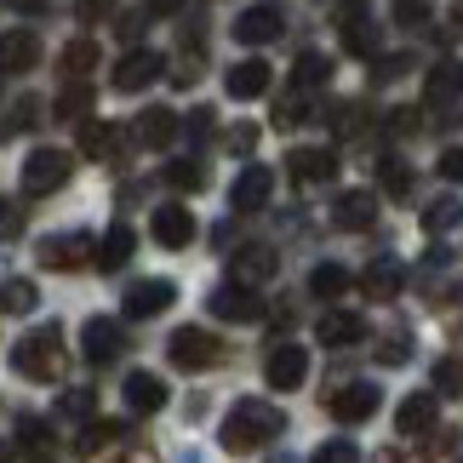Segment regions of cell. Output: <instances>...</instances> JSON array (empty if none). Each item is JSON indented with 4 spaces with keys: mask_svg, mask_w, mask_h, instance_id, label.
I'll use <instances>...</instances> for the list:
<instances>
[{
    "mask_svg": "<svg viewBox=\"0 0 463 463\" xmlns=\"http://www.w3.org/2000/svg\"><path fill=\"white\" fill-rule=\"evenodd\" d=\"M280 435H287V412H280V406H269V401H241L235 412L223 418V430H218L223 452H235V458L263 452V447H269V440H280Z\"/></svg>",
    "mask_w": 463,
    "mask_h": 463,
    "instance_id": "1",
    "label": "cell"
},
{
    "mask_svg": "<svg viewBox=\"0 0 463 463\" xmlns=\"http://www.w3.org/2000/svg\"><path fill=\"white\" fill-rule=\"evenodd\" d=\"M12 372H17V378H34V383L63 378V326H41V332H29L24 344L12 349Z\"/></svg>",
    "mask_w": 463,
    "mask_h": 463,
    "instance_id": "2",
    "label": "cell"
},
{
    "mask_svg": "<svg viewBox=\"0 0 463 463\" xmlns=\"http://www.w3.org/2000/svg\"><path fill=\"white\" fill-rule=\"evenodd\" d=\"M166 361H172L177 372H212V366L223 361V344H218L206 326H177V332L166 337Z\"/></svg>",
    "mask_w": 463,
    "mask_h": 463,
    "instance_id": "3",
    "label": "cell"
},
{
    "mask_svg": "<svg viewBox=\"0 0 463 463\" xmlns=\"http://www.w3.org/2000/svg\"><path fill=\"white\" fill-rule=\"evenodd\" d=\"M337 34H344V52H354V58H378V24H372L366 0H344L337 6Z\"/></svg>",
    "mask_w": 463,
    "mask_h": 463,
    "instance_id": "4",
    "label": "cell"
},
{
    "mask_svg": "<svg viewBox=\"0 0 463 463\" xmlns=\"http://www.w3.org/2000/svg\"><path fill=\"white\" fill-rule=\"evenodd\" d=\"M160 69H166V58H160V52H149V46H132L127 58L115 63L109 86H115V92H144V86H155V80H160Z\"/></svg>",
    "mask_w": 463,
    "mask_h": 463,
    "instance_id": "5",
    "label": "cell"
},
{
    "mask_svg": "<svg viewBox=\"0 0 463 463\" xmlns=\"http://www.w3.org/2000/svg\"><path fill=\"white\" fill-rule=\"evenodd\" d=\"M120 349H127V332H120L109 315H92V320L80 326V354H86L92 366H109V361H120Z\"/></svg>",
    "mask_w": 463,
    "mask_h": 463,
    "instance_id": "6",
    "label": "cell"
},
{
    "mask_svg": "<svg viewBox=\"0 0 463 463\" xmlns=\"http://www.w3.org/2000/svg\"><path fill=\"white\" fill-rule=\"evenodd\" d=\"M69 184V155L63 149H34L24 160V189L29 194H52V189H63Z\"/></svg>",
    "mask_w": 463,
    "mask_h": 463,
    "instance_id": "7",
    "label": "cell"
},
{
    "mask_svg": "<svg viewBox=\"0 0 463 463\" xmlns=\"http://www.w3.org/2000/svg\"><path fill=\"white\" fill-rule=\"evenodd\" d=\"M263 378H269V389H298L309 378V349L304 344H275L269 361H263Z\"/></svg>",
    "mask_w": 463,
    "mask_h": 463,
    "instance_id": "8",
    "label": "cell"
},
{
    "mask_svg": "<svg viewBox=\"0 0 463 463\" xmlns=\"http://www.w3.org/2000/svg\"><path fill=\"white\" fill-rule=\"evenodd\" d=\"M172 298H177L172 280H132L127 298H120V309H127V320H149V315H166Z\"/></svg>",
    "mask_w": 463,
    "mask_h": 463,
    "instance_id": "9",
    "label": "cell"
},
{
    "mask_svg": "<svg viewBox=\"0 0 463 463\" xmlns=\"http://www.w3.org/2000/svg\"><path fill=\"white\" fill-rule=\"evenodd\" d=\"M86 246H98V241L80 235V229H69V235H46L41 241V269H58V275L80 269V263H86Z\"/></svg>",
    "mask_w": 463,
    "mask_h": 463,
    "instance_id": "10",
    "label": "cell"
},
{
    "mask_svg": "<svg viewBox=\"0 0 463 463\" xmlns=\"http://www.w3.org/2000/svg\"><path fill=\"white\" fill-rule=\"evenodd\" d=\"M206 309L218 315V320H258L263 315V298L252 287H241V280H223V287L206 298Z\"/></svg>",
    "mask_w": 463,
    "mask_h": 463,
    "instance_id": "11",
    "label": "cell"
},
{
    "mask_svg": "<svg viewBox=\"0 0 463 463\" xmlns=\"http://www.w3.org/2000/svg\"><path fill=\"white\" fill-rule=\"evenodd\" d=\"M378 401H383V395H378V383H344V389H332V401H326V406H332V418H337V423H366L372 412H378Z\"/></svg>",
    "mask_w": 463,
    "mask_h": 463,
    "instance_id": "12",
    "label": "cell"
},
{
    "mask_svg": "<svg viewBox=\"0 0 463 463\" xmlns=\"http://www.w3.org/2000/svg\"><path fill=\"white\" fill-rule=\"evenodd\" d=\"M177 132H184V120H177V109H166V103H155V109H137V120H132V137H137L144 149H166Z\"/></svg>",
    "mask_w": 463,
    "mask_h": 463,
    "instance_id": "13",
    "label": "cell"
},
{
    "mask_svg": "<svg viewBox=\"0 0 463 463\" xmlns=\"http://www.w3.org/2000/svg\"><path fill=\"white\" fill-rule=\"evenodd\" d=\"M34 63H41V34H34V29L0 34V75H29Z\"/></svg>",
    "mask_w": 463,
    "mask_h": 463,
    "instance_id": "14",
    "label": "cell"
},
{
    "mask_svg": "<svg viewBox=\"0 0 463 463\" xmlns=\"http://www.w3.org/2000/svg\"><path fill=\"white\" fill-rule=\"evenodd\" d=\"M280 29H287V17L275 6H246L235 17V41L241 46H269V41H280Z\"/></svg>",
    "mask_w": 463,
    "mask_h": 463,
    "instance_id": "15",
    "label": "cell"
},
{
    "mask_svg": "<svg viewBox=\"0 0 463 463\" xmlns=\"http://www.w3.org/2000/svg\"><path fill=\"white\" fill-rule=\"evenodd\" d=\"M269 194H275V172L269 166H246L235 177V189H229V206H235V212H263Z\"/></svg>",
    "mask_w": 463,
    "mask_h": 463,
    "instance_id": "16",
    "label": "cell"
},
{
    "mask_svg": "<svg viewBox=\"0 0 463 463\" xmlns=\"http://www.w3.org/2000/svg\"><path fill=\"white\" fill-rule=\"evenodd\" d=\"M332 223H337V229H349V235L372 229V223H378V194H372V189H349V194H337Z\"/></svg>",
    "mask_w": 463,
    "mask_h": 463,
    "instance_id": "17",
    "label": "cell"
},
{
    "mask_svg": "<svg viewBox=\"0 0 463 463\" xmlns=\"http://www.w3.org/2000/svg\"><path fill=\"white\" fill-rule=\"evenodd\" d=\"M269 63H263V58H241L235 69H229V75H223V92L229 98H235V103H246V98H263V92H269Z\"/></svg>",
    "mask_w": 463,
    "mask_h": 463,
    "instance_id": "18",
    "label": "cell"
},
{
    "mask_svg": "<svg viewBox=\"0 0 463 463\" xmlns=\"http://www.w3.org/2000/svg\"><path fill=\"white\" fill-rule=\"evenodd\" d=\"M149 229H155V241L166 246V252H184V246L194 241V218H189V206H155Z\"/></svg>",
    "mask_w": 463,
    "mask_h": 463,
    "instance_id": "19",
    "label": "cell"
},
{
    "mask_svg": "<svg viewBox=\"0 0 463 463\" xmlns=\"http://www.w3.org/2000/svg\"><path fill=\"white\" fill-rule=\"evenodd\" d=\"M435 418H440V401L430 395V389H418V395H406V401L395 406V430H401V435H430Z\"/></svg>",
    "mask_w": 463,
    "mask_h": 463,
    "instance_id": "20",
    "label": "cell"
},
{
    "mask_svg": "<svg viewBox=\"0 0 463 463\" xmlns=\"http://www.w3.org/2000/svg\"><path fill=\"white\" fill-rule=\"evenodd\" d=\"M315 337H320L326 349H349V344H361V337H366V320L354 315V309H332V315H320Z\"/></svg>",
    "mask_w": 463,
    "mask_h": 463,
    "instance_id": "21",
    "label": "cell"
},
{
    "mask_svg": "<svg viewBox=\"0 0 463 463\" xmlns=\"http://www.w3.org/2000/svg\"><path fill=\"white\" fill-rule=\"evenodd\" d=\"M120 395H127V406H132L137 418H149V412H160V406L172 401V395H166V378H155V372H132Z\"/></svg>",
    "mask_w": 463,
    "mask_h": 463,
    "instance_id": "22",
    "label": "cell"
},
{
    "mask_svg": "<svg viewBox=\"0 0 463 463\" xmlns=\"http://www.w3.org/2000/svg\"><path fill=\"white\" fill-rule=\"evenodd\" d=\"M292 160V184H332V177H337V155L332 149H292L287 155Z\"/></svg>",
    "mask_w": 463,
    "mask_h": 463,
    "instance_id": "23",
    "label": "cell"
},
{
    "mask_svg": "<svg viewBox=\"0 0 463 463\" xmlns=\"http://www.w3.org/2000/svg\"><path fill=\"white\" fill-rule=\"evenodd\" d=\"M92 263H98L103 275L127 269V263H132V229H127V223H109V229H103V235H98V252H92Z\"/></svg>",
    "mask_w": 463,
    "mask_h": 463,
    "instance_id": "24",
    "label": "cell"
},
{
    "mask_svg": "<svg viewBox=\"0 0 463 463\" xmlns=\"http://www.w3.org/2000/svg\"><path fill=\"white\" fill-rule=\"evenodd\" d=\"M401 280H406L401 263H395V258H378V263H366L361 292H366V298H378V304H389V298H401Z\"/></svg>",
    "mask_w": 463,
    "mask_h": 463,
    "instance_id": "25",
    "label": "cell"
},
{
    "mask_svg": "<svg viewBox=\"0 0 463 463\" xmlns=\"http://www.w3.org/2000/svg\"><path fill=\"white\" fill-rule=\"evenodd\" d=\"M463 92V63H435L430 69V80H423V103H430V109H440V103H452Z\"/></svg>",
    "mask_w": 463,
    "mask_h": 463,
    "instance_id": "26",
    "label": "cell"
},
{
    "mask_svg": "<svg viewBox=\"0 0 463 463\" xmlns=\"http://www.w3.org/2000/svg\"><path fill=\"white\" fill-rule=\"evenodd\" d=\"M280 269V258L269 252V246H241L235 252V280L241 287H258V280H269Z\"/></svg>",
    "mask_w": 463,
    "mask_h": 463,
    "instance_id": "27",
    "label": "cell"
},
{
    "mask_svg": "<svg viewBox=\"0 0 463 463\" xmlns=\"http://www.w3.org/2000/svg\"><path fill=\"white\" fill-rule=\"evenodd\" d=\"M58 69H63L69 80H86V75L98 69V41H69V46L58 52Z\"/></svg>",
    "mask_w": 463,
    "mask_h": 463,
    "instance_id": "28",
    "label": "cell"
},
{
    "mask_svg": "<svg viewBox=\"0 0 463 463\" xmlns=\"http://www.w3.org/2000/svg\"><path fill=\"white\" fill-rule=\"evenodd\" d=\"M458 223H463V201H458V194H435V201L423 206V229H430V235L458 229Z\"/></svg>",
    "mask_w": 463,
    "mask_h": 463,
    "instance_id": "29",
    "label": "cell"
},
{
    "mask_svg": "<svg viewBox=\"0 0 463 463\" xmlns=\"http://www.w3.org/2000/svg\"><path fill=\"white\" fill-rule=\"evenodd\" d=\"M349 287H354V275L344 269V263H320V269L309 275V292L315 298H344Z\"/></svg>",
    "mask_w": 463,
    "mask_h": 463,
    "instance_id": "30",
    "label": "cell"
},
{
    "mask_svg": "<svg viewBox=\"0 0 463 463\" xmlns=\"http://www.w3.org/2000/svg\"><path fill=\"white\" fill-rule=\"evenodd\" d=\"M80 149L92 155V160H115V155H120V132L98 120V127H86V132H80Z\"/></svg>",
    "mask_w": 463,
    "mask_h": 463,
    "instance_id": "31",
    "label": "cell"
},
{
    "mask_svg": "<svg viewBox=\"0 0 463 463\" xmlns=\"http://www.w3.org/2000/svg\"><path fill=\"white\" fill-rule=\"evenodd\" d=\"M326 75H332V63L320 58V52H304V58L292 63V86H298V92H309V86H326Z\"/></svg>",
    "mask_w": 463,
    "mask_h": 463,
    "instance_id": "32",
    "label": "cell"
},
{
    "mask_svg": "<svg viewBox=\"0 0 463 463\" xmlns=\"http://www.w3.org/2000/svg\"><path fill=\"white\" fill-rule=\"evenodd\" d=\"M34 304H41L34 280H6V287H0V309H6V315H29Z\"/></svg>",
    "mask_w": 463,
    "mask_h": 463,
    "instance_id": "33",
    "label": "cell"
},
{
    "mask_svg": "<svg viewBox=\"0 0 463 463\" xmlns=\"http://www.w3.org/2000/svg\"><path fill=\"white\" fill-rule=\"evenodd\" d=\"M166 184L172 189H206V160H172V166H166Z\"/></svg>",
    "mask_w": 463,
    "mask_h": 463,
    "instance_id": "34",
    "label": "cell"
},
{
    "mask_svg": "<svg viewBox=\"0 0 463 463\" xmlns=\"http://www.w3.org/2000/svg\"><path fill=\"white\" fill-rule=\"evenodd\" d=\"M86 109H92V86H86V80H69L63 92H58V115H69V120H80Z\"/></svg>",
    "mask_w": 463,
    "mask_h": 463,
    "instance_id": "35",
    "label": "cell"
},
{
    "mask_svg": "<svg viewBox=\"0 0 463 463\" xmlns=\"http://www.w3.org/2000/svg\"><path fill=\"white\" fill-rule=\"evenodd\" d=\"M17 447L34 452V458H46L52 452V430H46L41 418H24V423H17Z\"/></svg>",
    "mask_w": 463,
    "mask_h": 463,
    "instance_id": "36",
    "label": "cell"
},
{
    "mask_svg": "<svg viewBox=\"0 0 463 463\" xmlns=\"http://www.w3.org/2000/svg\"><path fill=\"white\" fill-rule=\"evenodd\" d=\"M115 435H120V423H86V430L75 435V452H80V458H92V452H103V447H109Z\"/></svg>",
    "mask_w": 463,
    "mask_h": 463,
    "instance_id": "37",
    "label": "cell"
},
{
    "mask_svg": "<svg viewBox=\"0 0 463 463\" xmlns=\"http://www.w3.org/2000/svg\"><path fill=\"white\" fill-rule=\"evenodd\" d=\"M6 132H29V127H41V98H17L12 109H6Z\"/></svg>",
    "mask_w": 463,
    "mask_h": 463,
    "instance_id": "38",
    "label": "cell"
},
{
    "mask_svg": "<svg viewBox=\"0 0 463 463\" xmlns=\"http://www.w3.org/2000/svg\"><path fill=\"white\" fill-rule=\"evenodd\" d=\"M378 361L383 366H406V361H412V337H406V332L383 337V344H378Z\"/></svg>",
    "mask_w": 463,
    "mask_h": 463,
    "instance_id": "39",
    "label": "cell"
},
{
    "mask_svg": "<svg viewBox=\"0 0 463 463\" xmlns=\"http://www.w3.org/2000/svg\"><path fill=\"white\" fill-rule=\"evenodd\" d=\"M309 463H361V447H354V440H326Z\"/></svg>",
    "mask_w": 463,
    "mask_h": 463,
    "instance_id": "40",
    "label": "cell"
},
{
    "mask_svg": "<svg viewBox=\"0 0 463 463\" xmlns=\"http://www.w3.org/2000/svg\"><path fill=\"white\" fill-rule=\"evenodd\" d=\"M92 406H98L92 389H69V395L58 401V412H63V418H92Z\"/></svg>",
    "mask_w": 463,
    "mask_h": 463,
    "instance_id": "41",
    "label": "cell"
},
{
    "mask_svg": "<svg viewBox=\"0 0 463 463\" xmlns=\"http://www.w3.org/2000/svg\"><path fill=\"white\" fill-rule=\"evenodd\" d=\"M440 177H447V184H463V144H452V149H440Z\"/></svg>",
    "mask_w": 463,
    "mask_h": 463,
    "instance_id": "42",
    "label": "cell"
},
{
    "mask_svg": "<svg viewBox=\"0 0 463 463\" xmlns=\"http://www.w3.org/2000/svg\"><path fill=\"white\" fill-rule=\"evenodd\" d=\"M383 189L389 194H406V189H412V172H406L401 160H383Z\"/></svg>",
    "mask_w": 463,
    "mask_h": 463,
    "instance_id": "43",
    "label": "cell"
},
{
    "mask_svg": "<svg viewBox=\"0 0 463 463\" xmlns=\"http://www.w3.org/2000/svg\"><path fill=\"white\" fill-rule=\"evenodd\" d=\"M298 120H304V98H280V109H275V127H298Z\"/></svg>",
    "mask_w": 463,
    "mask_h": 463,
    "instance_id": "44",
    "label": "cell"
},
{
    "mask_svg": "<svg viewBox=\"0 0 463 463\" xmlns=\"http://www.w3.org/2000/svg\"><path fill=\"white\" fill-rule=\"evenodd\" d=\"M144 24H149V12H120V41H137V34H144Z\"/></svg>",
    "mask_w": 463,
    "mask_h": 463,
    "instance_id": "45",
    "label": "cell"
},
{
    "mask_svg": "<svg viewBox=\"0 0 463 463\" xmlns=\"http://www.w3.org/2000/svg\"><path fill=\"white\" fill-rule=\"evenodd\" d=\"M109 6L115 0H75V17L80 24H98V17H109Z\"/></svg>",
    "mask_w": 463,
    "mask_h": 463,
    "instance_id": "46",
    "label": "cell"
},
{
    "mask_svg": "<svg viewBox=\"0 0 463 463\" xmlns=\"http://www.w3.org/2000/svg\"><path fill=\"white\" fill-rule=\"evenodd\" d=\"M223 144L235 149V155H252V144H258V127H235V132L223 137Z\"/></svg>",
    "mask_w": 463,
    "mask_h": 463,
    "instance_id": "47",
    "label": "cell"
},
{
    "mask_svg": "<svg viewBox=\"0 0 463 463\" xmlns=\"http://www.w3.org/2000/svg\"><path fill=\"white\" fill-rule=\"evenodd\" d=\"M423 12H430V0H395V17H401V24H423Z\"/></svg>",
    "mask_w": 463,
    "mask_h": 463,
    "instance_id": "48",
    "label": "cell"
},
{
    "mask_svg": "<svg viewBox=\"0 0 463 463\" xmlns=\"http://www.w3.org/2000/svg\"><path fill=\"white\" fill-rule=\"evenodd\" d=\"M184 132H189V137H194V144H201V137H206V132H212V109H194V115H189V120H184Z\"/></svg>",
    "mask_w": 463,
    "mask_h": 463,
    "instance_id": "49",
    "label": "cell"
},
{
    "mask_svg": "<svg viewBox=\"0 0 463 463\" xmlns=\"http://www.w3.org/2000/svg\"><path fill=\"white\" fill-rule=\"evenodd\" d=\"M458 378H463V372H458L452 361H440V366H435V383H440V389H447V395H452V389H458Z\"/></svg>",
    "mask_w": 463,
    "mask_h": 463,
    "instance_id": "50",
    "label": "cell"
},
{
    "mask_svg": "<svg viewBox=\"0 0 463 463\" xmlns=\"http://www.w3.org/2000/svg\"><path fill=\"white\" fill-rule=\"evenodd\" d=\"M6 6H12V12H29V17H34V12H46V0H6Z\"/></svg>",
    "mask_w": 463,
    "mask_h": 463,
    "instance_id": "51",
    "label": "cell"
},
{
    "mask_svg": "<svg viewBox=\"0 0 463 463\" xmlns=\"http://www.w3.org/2000/svg\"><path fill=\"white\" fill-rule=\"evenodd\" d=\"M177 6V0H149V12H172Z\"/></svg>",
    "mask_w": 463,
    "mask_h": 463,
    "instance_id": "52",
    "label": "cell"
},
{
    "mask_svg": "<svg viewBox=\"0 0 463 463\" xmlns=\"http://www.w3.org/2000/svg\"><path fill=\"white\" fill-rule=\"evenodd\" d=\"M127 463H155V458H144V452H132V458H127Z\"/></svg>",
    "mask_w": 463,
    "mask_h": 463,
    "instance_id": "53",
    "label": "cell"
},
{
    "mask_svg": "<svg viewBox=\"0 0 463 463\" xmlns=\"http://www.w3.org/2000/svg\"><path fill=\"white\" fill-rule=\"evenodd\" d=\"M0 463H12V458H6V447H0Z\"/></svg>",
    "mask_w": 463,
    "mask_h": 463,
    "instance_id": "54",
    "label": "cell"
},
{
    "mask_svg": "<svg viewBox=\"0 0 463 463\" xmlns=\"http://www.w3.org/2000/svg\"><path fill=\"white\" fill-rule=\"evenodd\" d=\"M269 463H292V458H269Z\"/></svg>",
    "mask_w": 463,
    "mask_h": 463,
    "instance_id": "55",
    "label": "cell"
}]
</instances>
